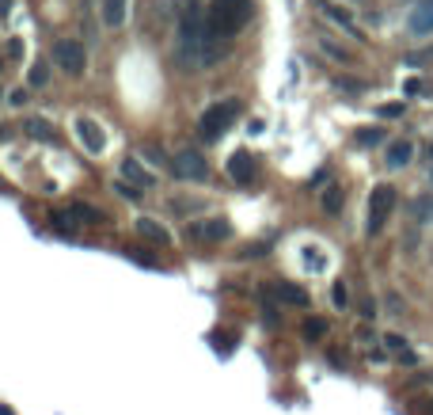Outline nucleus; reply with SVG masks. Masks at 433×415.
<instances>
[{"mask_svg": "<svg viewBox=\"0 0 433 415\" xmlns=\"http://www.w3.org/2000/svg\"><path fill=\"white\" fill-rule=\"evenodd\" d=\"M251 16H255L251 0H209L205 31H209V38L228 42L232 35H240V31L251 23Z\"/></svg>", "mask_w": 433, "mask_h": 415, "instance_id": "nucleus-1", "label": "nucleus"}, {"mask_svg": "<svg viewBox=\"0 0 433 415\" xmlns=\"http://www.w3.org/2000/svg\"><path fill=\"white\" fill-rule=\"evenodd\" d=\"M236 115H240L236 100H220L213 107H205V115L198 118V137L202 141H220L232 130V122H236Z\"/></svg>", "mask_w": 433, "mask_h": 415, "instance_id": "nucleus-2", "label": "nucleus"}, {"mask_svg": "<svg viewBox=\"0 0 433 415\" xmlns=\"http://www.w3.org/2000/svg\"><path fill=\"white\" fill-rule=\"evenodd\" d=\"M395 210V187L392 183H376L369 194V236H376L384 228V221Z\"/></svg>", "mask_w": 433, "mask_h": 415, "instance_id": "nucleus-3", "label": "nucleus"}, {"mask_svg": "<svg viewBox=\"0 0 433 415\" xmlns=\"http://www.w3.org/2000/svg\"><path fill=\"white\" fill-rule=\"evenodd\" d=\"M171 172L179 179L202 183V179H209V160L198 149H183V152H175V157H171Z\"/></svg>", "mask_w": 433, "mask_h": 415, "instance_id": "nucleus-4", "label": "nucleus"}, {"mask_svg": "<svg viewBox=\"0 0 433 415\" xmlns=\"http://www.w3.org/2000/svg\"><path fill=\"white\" fill-rule=\"evenodd\" d=\"M53 61H58L69 76H84V69H87V53L76 38H61L58 46H53Z\"/></svg>", "mask_w": 433, "mask_h": 415, "instance_id": "nucleus-5", "label": "nucleus"}, {"mask_svg": "<svg viewBox=\"0 0 433 415\" xmlns=\"http://www.w3.org/2000/svg\"><path fill=\"white\" fill-rule=\"evenodd\" d=\"M76 141L87 149V152H103L107 149V134H103V126L95 122V118H76Z\"/></svg>", "mask_w": 433, "mask_h": 415, "instance_id": "nucleus-6", "label": "nucleus"}, {"mask_svg": "<svg viewBox=\"0 0 433 415\" xmlns=\"http://www.w3.org/2000/svg\"><path fill=\"white\" fill-rule=\"evenodd\" d=\"M194 240H205V244H217V240H228L232 236V225L225 217H205V221H194Z\"/></svg>", "mask_w": 433, "mask_h": 415, "instance_id": "nucleus-7", "label": "nucleus"}, {"mask_svg": "<svg viewBox=\"0 0 433 415\" xmlns=\"http://www.w3.org/2000/svg\"><path fill=\"white\" fill-rule=\"evenodd\" d=\"M228 176L236 179V183H255V176H259V164H255L251 152H232L228 157Z\"/></svg>", "mask_w": 433, "mask_h": 415, "instance_id": "nucleus-8", "label": "nucleus"}, {"mask_svg": "<svg viewBox=\"0 0 433 415\" xmlns=\"http://www.w3.org/2000/svg\"><path fill=\"white\" fill-rule=\"evenodd\" d=\"M316 4H319V8H324V16H327V19H335V23H338L342 31H346V35H350V38H361V31H358V23H353V16L346 12V8H338V4H331V0H316Z\"/></svg>", "mask_w": 433, "mask_h": 415, "instance_id": "nucleus-9", "label": "nucleus"}, {"mask_svg": "<svg viewBox=\"0 0 433 415\" xmlns=\"http://www.w3.org/2000/svg\"><path fill=\"white\" fill-rule=\"evenodd\" d=\"M137 233H141L144 240H152V244H160V248L171 244V233H168L160 221H152V217H137Z\"/></svg>", "mask_w": 433, "mask_h": 415, "instance_id": "nucleus-10", "label": "nucleus"}, {"mask_svg": "<svg viewBox=\"0 0 433 415\" xmlns=\"http://www.w3.org/2000/svg\"><path fill=\"white\" fill-rule=\"evenodd\" d=\"M410 31L415 35H433V0H422L415 12H410Z\"/></svg>", "mask_w": 433, "mask_h": 415, "instance_id": "nucleus-11", "label": "nucleus"}, {"mask_svg": "<svg viewBox=\"0 0 433 415\" xmlns=\"http://www.w3.org/2000/svg\"><path fill=\"white\" fill-rule=\"evenodd\" d=\"M410 157H415V145H410V141H392V145H387V168H407L410 164Z\"/></svg>", "mask_w": 433, "mask_h": 415, "instance_id": "nucleus-12", "label": "nucleus"}, {"mask_svg": "<svg viewBox=\"0 0 433 415\" xmlns=\"http://www.w3.org/2000/svg\"><path fill=\"white\" fill-rule=\"evenodd\" d=\"M122 168H126V176H129L133 183H137L141 191H144V187H156V176H152V172H144L137 160H126V164H122Z\"/></svg>", "mask_w": 433, "mask_h": 415, "instance_id": "nucleus-13", "label": "nucleus"}, {"mask_svg": "<svg viewBox=\"0 0 433 415\" xmlns=\"http://www.w3.org/2000/svg\"><path fill=\"white\" fill-rule=\"evenodd\" d=\"M126 4L129 0H103V19L110 27H118L122 19H126Z\"/></svg>", "mask_w": 433, "mask_h": 415, "instance_id": "nucleus-14", "label": "nucleus"}, {"mask_svg": "<svg viewBox=\"0 0 433 415\" xmlns=\"http://www.w3.org/2000/svg\"><path fill=\"white\" fill-rule=\"evenodd\" d=\"M277 298L289 301V305H304L308 301V293L301 286H293V282H277Z\"/></svg>", "mask_w": 433, "mask_h": 415, "instance_id": "nucleus-15", "label": "nucleus"}, {"mask_svg": "<svg viewBox=\"0 0 433 415\" xmlns=\"http://www.w3.org/2000/svg\"><path fill=\"white\" fill-rule=\"evenodd\" d=\"M319 50H324V53H331V58H335V61H346V65L353 61V53H350L346 46H338V42L331 38V35H327V38H319Z\"/></svg>", "mask_w": 433, "mask_h": 415, "instance_id": "nucleus-16", "label": "nucleus"}, {"mask_svg": "<svg viewBox=\"0 0 433 415\" xmlns=\"http://www.w3.org/2000/svg\"><path fill=\"white\" fill-rule=\"evenodd\" d=\"M353 141H358L361 149H373V145H380V141H384V130L365 126V130H358V137H353Z\"/></svg>", "mask_w": 433, "mask_h": 415, "instance_id": "nucleus-17", "label": "nucleus"}, {"mask_svg": "<svg viewBox=\"0 0 433 415\" xmlns=\"http://www.w3.org/2000/svg\"><path fill=\"white\" fill-rule=\"evenodd\" d=\"M23 130H27L31 137H38V141H50V137H53L50 122H42V118H27V126H23Z\"/></svg>", "mask_w": 433, "mask_h": 415, "instance_id": "nucleus-18", "label": "nucleus"}, {"mask_svg": "<svg viewBox=\"0 0 433 415\" xmlns=\"http://www.w3.org/2000/svg\"><path fill=\"white\" fill-rule=\"evenodd\" d=\"M324 210L327 214H338L342 210V187H327L324 191Z\"/></svg>", "mask_w": 433, "mask_h": 415, "instance_id": "nucleus-19", "label": "nucleus"}, {"mask_svg": "<svg viewBox=\"0 0 433 415\" xmlns=\"http://www.w3.org/2000/svg\"><path fill=\"white\" fill-rule=\"evenodd\" d=\"M415 217L418 221H433V194H422L415 202Z\"/></svg>", "mask_w": 433, "mask_h": 415, "instance_id": "nucleus-20", "label": "nucleus"}, {"mask_svg": "<svg viewBox=\"0 0 433 415\" xmlns=\"http://www.w3.org/2000/svg\"><path fill=\"white\" fill-rule=\"evenodd\" d=\"M387 351H395L399 358H407V362H410V351H407V340H403V335H387Z\"/></svg>", "mask_w": 433, "mask_h": 415, "instance_id": "nucleus-21", "label": "nucleus"}, {"mask_svg": "<svg viewBox=\"0 0 433 415\" xmlns=\"http://www.w3.org/2000/svg\"><path fill=\"white\" fill-rule=\"evenodd\" d=\"M114 191L122 194V199H129V202L141 199V187H133V183H114Z\"/></svg>", "mask_w": 433, "mask_h": 415, "instance_id": "nucleus-22", "label": "nucleus"}, {"mask_svg": "<svg viewBox=\"0 0 433 415\" xmlns=\"http://www.w3.org/2000/svg\"><path fill=\"white\" fill-rule=\"evenodd\" d=\"M50 80V73H46V65H35V69H31V84H35V88H42V84H46Z\"/></svg>", "mask_w": 433, "mask_h": 415, "instance_id": "nucleus-23", "label": "nucleus"}, {"mask_svg": "<svg viewBox=\"0 0 433 415\" xmlns=\"http://www.w3.org/2000/svg\"><path fill=\"white\" fill-rule=\"evenodd\" d=\"M141 152H144V157H152L156 164H168V168H171V157H164V152H160V145H144Z\"/></svg>", "mask_w": 433, "mask_h": 415, "instance_id": "nucleus-24", "label": "nucleus"}, {"mask_svg": "<svg viewBox=\"0 0 433 415\" xmlns=\"http://www.w3.org/2000/svg\"><path fill=\"white\" fill-rule=\"evenodd\" d=\"M304 332H308V340H319V335L327 332V324H324V320H308V324H304Z\"/></svg>", "mask_w": 433, "mask_h": 415, "instance_id": "nucleus-25", "label": "nucleus"}, {"mask_svg": "<svg viewBox=\"0 0 433 415\" xmlns=\"http://www.w3.org/2000/svg\"><path fill=\"white\" fill-rule=\"evenodd\" d=\"M304 252H308V256H304V259H308V267H312V270H324V256H316L319 248H304Z\"/></svg>", "mask_w": 433, "mask_h": 415, "instance_id": "nucleus-26", "label": "nucleus"}, {"mask_svg": "<svg viewBox=\"0 0 433 415\" xmlns=\"http://www.w3.org/2000/svg\"><path fill=\"white\" fill-rule=\"evenodd\" d=\"M380 115H384V118H395V115H403V103H392V107H380Z\"/></svg>", "mask_w": 433, "mask_h": 415, "instance_id": "nucleus-27", "label": "nucleus"}, {"mask_svg": "<svg viewBox=\"0 0 433 415\" xmlns=\"http://www.w3.org/2000/svg\"><path fill=\"white\" fill-rule=\"evenodd\" d=\"M0 12H8V0H0Z\"/></svg>", "mask_w": 433, "mask_h": 415, "instance_id": "nucleus-28", "label": "nucleus"}, {"mask_svg": "<svg viewBox=\"0 0 433 415\" xmlns=\"http://www.w3.org/2000/svg\"><path fill=\"white\" fill-rule=\"evenodd\" d=\"M0 73H4V61H0Z\"/></svg>", "mask_w": 433, "mask_h": 415, "instance_id": "nucleus-29", "label": "nucleus"}]
</instances>
